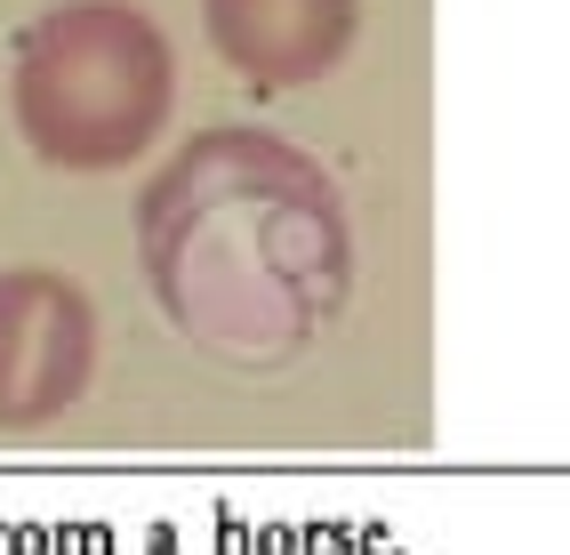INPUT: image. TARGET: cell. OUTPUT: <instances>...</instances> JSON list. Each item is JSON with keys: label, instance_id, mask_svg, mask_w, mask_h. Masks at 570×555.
I'll return each mask as SVG.
<instances>
[{"label": "cell", "instance_id": "3957f363", "mask_svg": "<svg viewBox=\"0 0 570 555\" xmlns=\"http://www.w3.org/2000/svg\"><path fill=\"white\" fill-rule=\"evenodd\" d=\"M97 370V306L57 266L0 274V427H49L89 395Z\"/></svg>", "mask_w": 570, "mask_h": 555}, {"label": "cell", "instance_id": "6da1fadb", "mask_svg": "<svg viewBox=\"0 0 570 555\" xmlns=\"http://www.w3.org/2000/svg\"><path fill=\"white\" fill-rule=\"evenodd\" d=\"M145 282L185 347L289 370L354 299V217L330 169L274 129H202L137 202Z\"/></svg>", "mask_w": 570, "mask_h": 555}, {"label": "cell", "instance_id": "7a4b0ae2", "mask_svg": "<svg viewBox=\"0 0 570 555\" xmlns=\"http://www.w3.org/2000/svg\"><path fill=\"white\" fill-rule=\"evenodd\" d=\"M177 105V49L137 0H57L17 32L9 114L41 169L105 177L145 162Z\"/></svg>", "mask_w": 570, "mask_h": 555}, {"label": "cell", "instance_id": "277c9868", "mask_svg": "<svg viewBox=\"0 0 570 555\" xmlns=\"http://www.w3.org/2000/svg\"><path fill=\"white\" fill-rule=\"evenodd\" d=\"M209 49L257 89H314L362 41V0H202Z\"/></svg>", "mask_w": 570, "mask_h": 555}]
</instances>
